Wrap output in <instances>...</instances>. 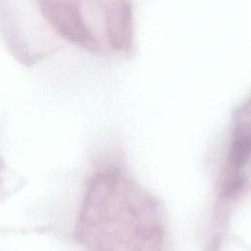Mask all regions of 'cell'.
<instances>
[{"label":"cell","mask_w":251,"mask_h":251,"mask_svg":"<svg viewBox=\"0 0 251 251\" xmlns=\"http://www.w3.org/2000/svg\"><path fill=\"white\" fill-rule=\"evenodd\" d=\"M250 186L249 113H238L231 128L230 144L217 185L211 237L206 251H221L234 208Z\"/></svg>","instance_id":"cell-2"},{"label":"cell","mask_w":251,"mask_h":251,"mask_svg":"<svg viewBox=\"0 0 251 251\" xmlns=\"http://www.w3.org/2000/svg\"><path fill=\"white\" fill-rule=\"evenodd\" d=\"M74 232L84 251H164L165 212L123 160L108 158L86 180Z\"/></svg>","instance_id":"cell-1"}]
</instances>
